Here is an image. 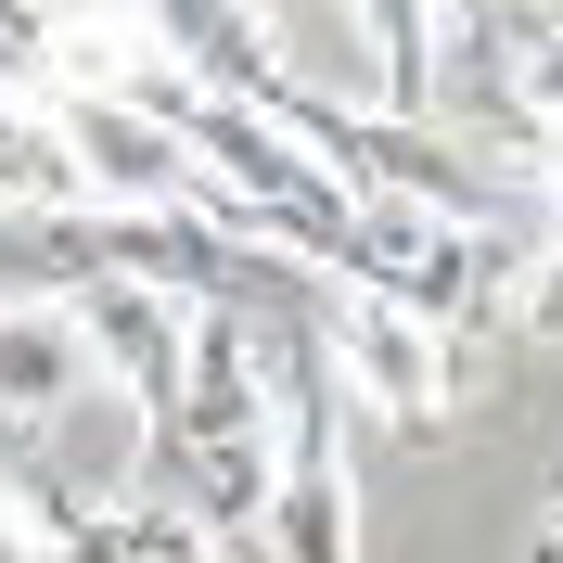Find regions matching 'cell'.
<instances>
[{
    "instance_id": "6da1fadb",
    "label": "cell",
    "mask_w": 563,
    "mask_h": 563,
    "mask_svg": "<svg viewBox=\"0 0 563 563\" xmlns=\"http://www.w3.org/2000/svg\"><path fill=\"white\" fill-rule=\"evenodd\" d=\"M269 449H282L269 333H256L244 308H192L179 410L154 422V461H167V512L192 538H218L231 563H256V526H269Z\"/></svg>"
},
{
    "instance_id": "7a4b0ae2",
    "label": "cell",
    "mask_w": 563,
    "mask_h": 563,
    "mask_svg": "<svg viewBox=\"0 0 563 563\" xmlns=\"http://www.w3.org/2000/svg\"><path fill=\"white\" fill-rule=\"evenodd\" d=\"M269 397H282V449H269V526L256 563H358V487H346V422H333V346L308 320H269Z\"/></svg>"
},
{
    "instance_id": "3957f363",
    "label": "cell",
    "mask_w": 563,
    "mask_h": 563,
    "mask_svg": "<svg viewBox=\"0 0 563 563\" xmlns=\"http://www.w3.org/2000/svg\"><path fill=\"white\" fill-rule=\"evenodd\" d=\"M13 461H26V449H13ZM13 512L38 526V551H52V563H231L218 538L179 526V512H154V499H103V487H65L52 461L13 474Z\"/></svg>"
},
{
    "instance_id": "277c9868",
    "label": "cell",
    "mask_w": 563,
    "mask_h": 563,
    "mask_svg": "<svg viewBox=\"0 0 563 563\" xmlns=\"http://www.w3.org/2000/svg\"><path fill=\"white\" fill-rule=\"evenodd\" d=\"M320 346H333V385H358L397 435H435V422H449V346H435L422 320L372 308V295H333Z\"/></svg>"
},
{
    "instance_id": "5b68a950",
    "label": "cell",
    "mask_w": 563,
    "mask_h": 563,
    "mask_svg": "<svg viewBox=\"0 0 563 563\" xmlns=\"http://www.w3.org/2000/svg\"><path fill=\"white\" fill-rule=\"evenodd\" d=\"M77 346L129 385V422L154 435V422L179 410V346H192V308H179V295H154V282H77Z\"/></svg>"
},
{
    "instance_id": "8992f818",
    "label": "cell",
    "mask_w": 563,
    "mask_h": 563,
    "mask_svg": "<svg viewBox=\"0 0 563 563\" xmlns=\"http://www.w3.org/2000/svg\"><path fill=\"white\" fill-rule=\"evenodd\" d=\"M77 385H90L77 308H38V295H13V308H0V435H38V422L65 410Z\"/></svg>"
},
{
    "instance_id": "52a82bcc",
    "label": "cell",
    "mask_w": 563,
    "mask_h": 563,
    "mask_svg": "<svg viewBox=\"0 0 563 563\" xmlns=\"http://www.w3.org/2000/svg\"><path fill=\"white\" fill-rule=\"evenodd\" d=\"M372 52H385V115L397 129H422V103H435V13H372Z\"/></svg>"
},
{
    "instance_id": "ba28073f",
    "label": "cell",
    "mask_w": 563,
    "mask_h": 563,
    "mask_svg": "<svg viewBox=\"0 0 563 563\" xmlns=\"http://www.w3.org/2000/svg\"><path fill=\"white\" fill-rule=\"evenodd\" d=\"M526 115L563 129V13H526Z\"/></svg>"
},
{
    "instance_id": "9c48e42d",
    "label": "cell",
    "mask_w": 563,
    "mask_h": 563,
    "mask_svg": "<svg viewBox=\"0 0 563 563\" xmlns=\"http://www.w3.org/2000/svg\"><path fill=\"white\" fill-rule=\"evenodd\" d=\"M512 320H526L538 346H563V244H538V269L512 282Z\"/></svg>"
},
{
    "instance_id": "30bf717a",
    "label": "cell",
    "mask_w": 563,
    "mask_h": 563,
    "mask_svg": "<svg viewBox=\"0 0 563 563\" xmlns=\"http://www.w3.org/2000/svg\"><path fill=\"white\" fill-rule=\"evenodd\" d=\"M0 563H52V551H38V526L13 512V487H0Z\"/></svg>"
},
{
    "instance_id": "8fae6325",
    "label": "cell",
    "mask_w": 563,
    "mask_h": 563,
    "mask_svg": "<svg viewBox=\"0 0 563 563\" xmlns=\"http://www.w3.org/2000/svg\"><path fill=\"white\" fill-rule=\"evenodd\" d=\"M526 192H538V206H551V218H563V129H551V141H538V167H526Z\"/></svg>"
},
{
    "instance_id": "7c38bea8",
    "label": "cell",
    "mask_w": 563,
    "mask_h": 563,
    "mask_svg": "<svg viewBox=\"0 0 563 563\" xmlns=\"http://www.w3.org/2000/svg\"><path fill=\"white\" fill-rule=\"evenodd\" d=\"M538 551H551V563H563V487H551V512H538Z\"/></svg>"
},
{
    "instance_id": "4fadbf2b",
    "label": "cell",
    "mask_w": 563,
    "mask_h": 563,
    "mask_svg": "<svg viewBox=\"0 0 563 563\" xmlns=\"http://www.w3.org/2000/svg\"><path fill=\"white\" fill-rule=\"evenodd\" d=\"M538 563H551V551H538Z\"/></svg>"
}]
</instances>
